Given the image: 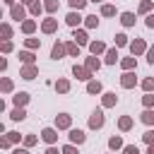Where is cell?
<instances>
[{"label":"cell","mask_w":154,"mask_h":154,"mask_svg":"<svg viewBox=\"0 0 154 154\" xmlns=\"http://www.w3.org/2000/svg\"><path fill=\"white\" fill-rule=\"evenodd\" d=\"M87 125H89V130H101V128L106 125L103 108H96V111H91V113H89V120H87Z\"/></svg>","instance_id":"6da1fadb"},{"label":"cell","mask_w":154,"mask_h":154,"mask_svg":"<svg viewBox=\"0 0 154 154\" xmlns=\"http://www.w3.org/2000/svg\"><path fill=\"white\" fill-rule=\"evenodd\" d=\"M26 12H29V7L24 5V2H19V5H12L10 7V19H14V22H24L26 19Z\"/></svg>","instance_id":"7a4b0ae2"},{"label":"cell","mask_w":154,"mask_h":154,"mask_svg":"<svg viewBox=\"0 0 154 154\" xmlns=\"http://www.w3.org/2000/svg\"><path fill=\"white\" fill-rule=\"evenodd\" d=\"M55 31H58V19H55L53 14H48L46 19H41V34L51 36V34H55Z\"/></svg>","instance_id":"3957f363"},{"label":"cell","mask_w":154,"mask_h":154,"mask_svg":"<svg viewBox=\"0 0 154 154\" xmlns=\"http://www.w3.org/2000/svg\"><path fill=\"white\" fill-rule=\"evenodd\" d=\"M67 142H72V144H84L87 142V132L84 130H79V128H70L67 130Z\"/></svg>","instance_id":"277c9868"},{"label":"cell","mask_w":154,"mask_h":154,"mask_svg":"<svg viewBox=\"0 0 154 154\" xmlns=\"http://www.w3.org/2000/svg\"><path fill=\"white\" fill-rule=\"evenodd\" d=\"M65 24H67L70 29H77L79 24H84V17L79 14V10H70V12L65 14Z\"/></svg>","instance_id":"5b68a950"},{"label":"cell","mask_w":154,"mask_h":154,"mask_svg":"<svg viewBox=\"0 0 154 154\" xmlns=\"http://www.w3.org/2000/svg\"><path fill=\"white\" fill-rule=\"evenodd\" d=\"M128 48H130V55H135V58H137V55H144L149 46H147V41H144V38H135V41H130V46H128Z\"/></svg>","instance_id":"8992f818"},{"label":"cell","mask_w":154,"mask_h":154,"mask_svg":"<svg viewBox=\"0 0 154 154\" xmlns=\"http://www.w3.org/2000/svg\"><path fill=\"white\" fill-rule=\"evenodd\" d=\"M72 77H77L79 82H89V79H94V72H89L84 65H72Z\"/></svg>","instance_id":"52a82bcc"},{"label":"cell","mask_w":154,"mask_h":154,"mask_svg":"<svg viewBox=\"0 0 154 154\" xmlns=\"http://www.w3.org/2000/svg\"><path fill=\"white\" fill-rule=\"evenodd\" d=\"M120 87L123 89H135L137 87V77H135V70H128L120 75Z\"/></svg>","instance_id":"ba28073f"},{"label":"cell","mask_w":154,"mask_h":154,"mask_svg":"<svg viewBox=\"0 0 154 154\" xmlns=\"http://www.w3.org/2000/svg\"><path fill=\"white\" fill-rule=\"evenodd\" d=\"M58 132H60V130H58L55 125H53V128H43V130H41V140H43L46 144H55V142H58Z\"/></svg>","instance_id":"9c48e42d"},{"label":"cell","mask_w":154,"mask_h":154,"mask_svg":"<svg viewBox=\"0 0 154 154\" xmlns=\"http://www.w3.org/2000/svg\"><path fill=\"white\" fill-rule=\"evenodd\" d=\"M55 128L58 130H70L72 128V116L70 113H58L55 116Z\"/></svg>","instance_id":"30bf717a"},{"label":"cell","mask_w":154,"mask_h":154,"mask_svg":"<svg viewBox=\"0 0 154 154\" xmlns=\"http://www.w3.org/2000/svg\"><path fill=\"white\" fill-rule=\"evenodd\" d=\"M72 41H77L79 46H89L91 41H89V34H87V29H72Z\"/></svg>","instance_id":"8fae6325"},{"label":"cell","mask_w":154,"mask_h":154,"mask_svg":"<svg viewBox=\"0 0 154 154\" xmlns=\"http://www.w3.org/2000/svg\"><path fill=\"white\" fill-rule=\"evenodd\" d=\"M19 77H22V79H36V77H38V67H36V63H34V65H22Z\"/></svg>","instance_id":"7c38bea8"},{"label":"cell","mask_w":154,"mask_h":154,"mask_svg":"<svg viewBox=\"0 0 154 154\" xmlns=\"http://www.w3.org/2000/svg\"><path fill=\"white\" fill-rule=\"evenodd\" d=\"M118 103V94L116 91H103L101 94V108H113Z\"/></svg>","instance_id":"4fadbf2b"},{"label":"cell","mask_w":154,"mask_h":154,"mask_svg":"<svg viewBox=\"0 0 154 154\" xmlns=\"http://www.w3.org/2000/svg\"><path fill=\"white\" fill-rule=\"evenodd\" d=\"M63 55H67L65 41H55V43H53V48H51V58H53V60H60Z\"/></svg>","instance_id":"5bb4252c"},{"label":"cell","mask_w":154,"mask_h":154,"mask_svg":"<svg viewBox=\"0 0 154 154\" xmlns=\"http://www.w3.org/2000/svg\"><path fill=\"white\" fill-rule=\"evenodd\" d=\"M84 67H87L89 72H99V70H101V60H99V55H91V53H89V55L84 58Z\"/></svg>","instance_id":"9a60e30c"},{"label":"cell","mask_w":154,"mask_h":154,"mask_svg":"<svg viewBox=\"0 0 154 154\" xmlns=\"http://www.w3.org/2000/svg\"><path fill=\"white\" fill-rule=\"evenodd\" d=\"M19 29H22V34H26V36H34V31L38 29V22H36V19H24V22L19 24Z\"/></svg>","instance_id":"2e32d148"},{"label":"cell","mask_w":154,"mask_h":154,"mask_svg":"<svg viewBox=\"0 0 154 154\" xmlns=\"http://www.w3.org/2000/svg\"><path fill=\"white\" fill-rule=\"evenodd\" d=\"M17 58H19V63H22V65H34V63H36V53H34V51H29V48H26V51H19V53H17Z\"/></svg>","instance_id":"e0dca14e"},{"label":"cell","mask_w":154,"mask_h":154,"mask_svg":"<svg viewBox=\"0 0 154 154\" xmlns=\"http://www.w3.org/2000/svg\"><path fill=\"white\" fill-rule=\"evenodd\" d=\"M87 48H89V53H91V55H103V53L108 51V48H106V43H103V41H99V38H96V41H91Z\"/></svg>","instance_id":"ac0fdd59"},{"label":"cell","mask_w":154,"mask_h":154,"mask_svg":"<svg viewBox=\"0 0 154 154\" xmlns=\"http://www.w3.org/2000/svg\"><path fill=\"white\" fill-rule=\"evenodd\" d=\"M132 125H135L132 116H120V118H118V130H120V132H130Z\"/></svg>","instance_id":"d6986e66"},{"label":"cell","mask_w":154,"mask_h":154,"mask_svg":"<svg viewBox=\"0 0 154 154\" xmlns=\"http://www.w3.org/2000/svg\"><path fill=\"white\" fill-rule=\"evenodd\" d=\"M123 147H125V142H123L120 135H111L108 137V149L111 152H123Z\"/></svg>","instance_id":"ffe728a7"},{"label":"cell","mask_w":154,"mask_h":154,"mask_svg":"<svg viewBox=\"0 0 154 154\" xmlns=\"http://www.w3.org/2000/svg\"><path fill=\"white\" fill-rule=\"evenodd\" d=\"M87 94H91V96L103 94V84H101L99 79H89V82H87Z\"/></svg>","instance_id":"44dd1931"},{"label":"cell","mask_w":154,"mask_h":154,"mask_svg":"<svg viewBox=\"0 0 154 154\" xmlns=\"http://www.w3.org/2000/svg\"><path fill=\"white\" fill-rule=\"evenodd\" d=\"M29 99H31V96H29L26 91H17V94L12 96V103H14L17 108H24V106L29 103Z\"/></svg>","instance_id":"7402d4cb"},{"label":"cell","mask_w":154,"mask_h":154,"mask_svg":"<svg viewBox=\"0 0 154 154\" xmlns=\"http://www.w3.org/2000/svg\"><path fill=\"white\" fill-rule=\"evenodd\" d=\"M120 60V55H118V48H108L106 53H103V63L106 65H116Z\"/></svg>","instance_id":"603a6c76"},{"label":"cell","mask_w":154,"mask_h":154,"mask_svg":"<svg viewBox=\"0 0 154 154\" xmlns=\"http://www.w3.org/2000/svg\"><path fill=\"white\" fill-rule=\"evenodd\" d=\"M26 7H29V14H31V17H41V14L46 12L43 2H38V0H34V2H31V5H26Z\"/></svg>","instance_id":"cb8c5ba5"},{"label":"cell","mask_w":154,"mask_h":154,"mask_svg":"<svg viewBox=\"0 0 154 154\" xmlns=\"http://www.w3.org/2000/svg\"><path fill=\"white\" fill-rule=\"evenodd\" d=\"M65 48H67V55H72V58H79V53H82V46L77 41H65Z\"/></svg>","instance_id":"d4e9b609"},{"label":"cell","mask_w":154,"mask_h":154,"mask_svg":"<svg viewBox=\"0 0 154 154\" xmlns=\"http://www.w3.org/2000/svg\"><path fill=\"white\" fill-rule=\"evenodd\" d=\"M120 67H123V72H128V70H137V58H135V55L123 58V60H120Z\"/></svg>","instance_id":"484cf974"},{"label":"cell","mask_w":154,"mask_h":154,"mask_svg":"<svg viewBox=\"0 0 154 154\" xmlns=\"http://www.w3.org/2000/svg\"><path fill=\"white\" fill-rule=\"evenodd\" d=\"M53 87H55V91H58V94H67L72 84H70V79H65V77H60V79H58V82H55Z\"/></svg>","instance_id":"4316f807"},{"label":"cell","mask_w":154,"mask_h":154,"mask_svg":"<svg viewBox=\"0 0 154 154\" xmlns=\"http://www.w3.org/2000/svg\"><path fill=\"white\" fill-rule=\"evenodd\" d=\"M10 120H14V123H22V120H26V111L14 106V108L10 111Z\"/></svg>","instance_id":"83f0119b"},{"label":"cell","mask_w":154,"mask_h":154,"mask_svg":"<svg viewBox=\"0 0 154 154\" xmlns=\"http://www.w3.org/2000/svg\"><path fill=\"white\" fill-rule=\"evenodd\" d=\"M140 120H142L144 125L152 128V125H154V108H144V111L140 113Z\"/></svg>","instance_id":"f1b7e54d"},{"label":"cell","mask_w":154,"mask_h":154,"mask_svg":"<svg viewBox=\"0 0 154 154\" xmlns=\"http://www.w3.org/2000/svg\"><path fill=\"white\" fill-rule=\"evenodd\" d=\"M0 91H2V94H12V91H14V82H12L10 77H2V79H0Z\"/></svg>","instance_id":"f546056e"},{"label":"cell","mask_w":154,"mask_h":154,"mask_svg":"<svg viewBox=\"0 0 154 154\" xmlns=\"http://www.w3.org/2000/svg\"><path fill=\"white\" fill-rule=\"evenodd\" d=\"M120 24L123 26H135V12H120Z\"/></svg>","instance_id":"4dcf8cb0"},{"label":"cell","mask_w":154,"mask_h":154,"mask_svg":"<svg viewBox=\"0 0 154 154\" xmlns=\"http://www.w3.org/2000/svg\"><path fill=\"white\" fill-rule=\"evenodd\" d=\"M43 7H46L48 14H55L60 10V0H43Z\"/></svg>","instance_id":"1f68e13d"},{"label":"cell","mask_w":154,"mask_h":154,"mask_svg":"<svg viewBox=\"0 0 154 154\" xmlns=\"http://www.w3.org/2000/svg\"><path fill=\"white\" fill-rule=\"evenodd\" d=\"M0 36H2V41H7V38H12V36H14V31H12V26H10L7 22H2V24H0Z\"/></svg>","instance_id":"d6a6232c"},{"label":"cell","mask_w":154,"mask_h":154,"mask_svg":"<svg viewBox=\"0 0 154 154\" xmlns=\"http://www.w3.org/2000/svg\"><path fill=\"white\" fill-rule=\"evenodd\" d=\"M24 46H26L29 51H38V48H41V38H36V36H29V38H24Z\"/></svg>","instance_id":"836d02e7"},{"label":"cell","mask_w":154,"mask_h":154,"mask_svg":"<svg viewBox=\"0 0 154 154\" xmlns=\"http://www.w3.org/2000/svg\"><path fill=\"white\" fill-rule=\"evenodd\" d=\"M152 7H154V2H152V0H142V2H140V7H137V12H140V14H149V12H152Z\"/></svg>","instance_id":"e575fe53"},{"label":"cell","mask_w":154,"mask_h":154,"mask_svg":"<svg viewBox=\"0 0 154 154\" xmlns=\"http://www.w3.org/2000/svg\"><path fill=\"white\" fill-rule=\"evenodd\" d=\"M101 17H116V5L103 2V5H101Z\"/></svg>","instance_id":"d590c367"},{"label":"cell","mask_w":154,"mask_h":154,"mask_svg":"<svg viewBox=\"0 0 154 154\" xmlns=\"http://www.w3.org/2000/svg\"><path fill=\"white\" fill-rule=\"evenodd\" d=\"M84 26H87V29H96V26H99V17H96V14H87V17H84Z\"/></svg>","instance_id":"8d00e7d4"},{"label":"cell","mask_w":154,"mask_h":154,"mask_svg":"<svg viewBox=\"0 0 154 154\" xmlns=\"http://www.w3.org/2000/svg\"><path fill=\"white\" fill-rule=\"evenodd\" d=\"M113 41H116V48H125V46H130L128 36H125L123 31H120V34H116V38H113Z\"/></svg>","instance_id":"74e56055"},{"label":"cell","mask_w":154,"mask_h":154,"mask_svg":"<svg viewBox=\"0 0 154 154\" xmlns=\"http://www.w3.org/2000/svg\"><path fill=\"white\" fill-rule=\"evenodd\" d=\"M142 106H144V108H154V91H144V96H142Z\"/></svg>","instance_id":"f35d334b"},{"label":"cell","mask_w":154,"mask_h":154,"mask_svg":"<svg viewBox=\"0 0 154 154\" xmlns=\"http://www.w3.org/2000/svg\"><path fill=\"white\" fill-rule=\"evenodd\" d=\"M5 135H7V140H10L12 144H19V142L24 140V135H19L17 130H10V132H5Z\"/></svg>","instance_id":"ab89813d"},{"label":"cell","mask_w":154,"mask_h":154,"mask_svg":"<svg viewBox=\"0 0 154 154\" xmlns=\"http://www.w3.org/2000/svg\"><path fill=\"white\" fill-rule=\"evenodd\" d=\"M140 87H142V91H154V77H144L140 82Z\"/></svg>","instance_id":"60d3db41"},{"label":"cell","mask_w":154,"mask_h":154,"mask_svg":"<svg viewBox=\"0 0 154 154\" xmlns=\"http://www.w3.org/2000/svg\"><path fill=\"white\" fill-rule=\"evenodd\" d=\"M87 2H89V0H67L70 10H84V7H87Z\"/></svg>","instance_id":"b9f144b4"},{"label":"cell","mask_w":154,"mask_h":154,"mask_svg":"<svg viewBox=\"0 0 154 154\" xmlns=\"http://www.w3.org/2000/svg\"><path fill=\"white\" fill-rule=\"evenodd\" d=\"M0 51H2L5 55H7V53H12V51H14V43H12V38H7V41H2V43H0Z\"/></svg>","instance_id":"7bdbcfd3"},{"label":"cell","mask_w":154,"mask_h":154,"mask_svg":"<svg viewBox=\"0 0 154 154\" xmlns=\"http://www.w3.org/2000/svg\"><path fill=\"white\" fill-rule=\"evenodd\" d=\"M60 149H63V154H79V149H77V144H72V142H67V144H63Z\"/></svg>","instance_id":"ee69618b"},{"label":"cell","mask_w":154,"mask_h":154,"mask_svg":"<svg viewBox=\"0 0 154 154\" xmlns=\"http://www.w3.org/2000/svg\"><path fill=\"white\" fill-rule=\"evenodd\" d=\"M36 142H38V137H36V135H24V140H22V144H24V147H34Z\"/></svg>","instance_id":"f6af8a7d"},{"label":"cell","mask_w":154,"mask_h":154,"mask_svg":"<svg viewBox=\"0 0 154 154\" xmlns=\"http://www.w3.org/2000/svg\"><path fill=\"white\" fill-rule=\"evenodd\" d=\"M142 142H144V144H154V128H149V130L142 135Z\"/></svg>","instance_id":"bcb514c9"},{"label":"cell","mask_w":154,"mask_h":154,"mask_svg":"<svg viewBox=\"0 0 154 154\" xmlns=\"http://www.w3.org/2000/svg\"><path fill=\"white\" fill-rule=\"evenodd\" d=\"M123 154H140V147L137 144H125L123 147Z\"/></svg>","instance_id":"7dc6e473"},{"label":"cell","mask_w":154,"mask_h":154,"mask_svg":"<svg viewBox=\"0 0 154 154\" xmlns=\"http://www.w3.org/2000/svg\"><path fill=\"white\" fill-rule=\"evenodd\" d=\"M144 26H147V29H154V12H149V14L144 17Z\"/></svg>","instance_id":"c3c4849f"},{"label":"cell","mask_w":154,"mask_h":154,"mask_svg":"<svg viewBox=\"0 0 154 154\" xmlns=\"http://www.w3.org/2000/svg\"><path fill=\"white\" fill-rule=\"evenodd\" d=\"M144 55H147V63H149V65H154V46H149Z\"/></svg>","instance_id":"681fc988"},{"label":"cell","mask_w":154,"mask_h":154,"mask_svg":"<svg viewBox=\"0 0 154 154\" xmlns=\"http://www.w3.org/2000/svg\"><path fill=\"white\" fill-rule=\"evenodd\" d=\"M43 154H63V149H60V147H55V144H48V149H46Z\"/></svg>","instance_id":"f907efd6"},{"label":"cell","mask_w":154,"mask_h":154,"mask_svg":"<svg viewBox=\"0 0 154 154\" xmlns=\"http://www.w3.org/2000/svg\"><path fill=\"white\" fill-rule=\"evenodd\" d=\"M0 147H2V149H12V142L7 140V135H5V137H0Z\"/></svg>","instance_id":"816d5d0a"},{"label":"cell","mask_w":154,"mask_h":154,"mask_svg":"<svg viewBox=\"0 0 154 154\" xmlns=\"http://www.w3.org/2000/svg\"><path fill=\"white\" fill-rule=\"evenodd\" d=\"M12 154H29V147H14Z\"/></svg>","instance_id":"f5cc1de1"},{"label":"cell","mask_w":154,"mask_h":154,"mask_svg":"<svg viewBox=\"0 0 154 154\" xmlns=\"http://www.w3.org/2000/svg\"><path fill=\"white\" fill-rule=\"evenodd\" d=\"M0 70H2V72L7 70V58H2V60H0Z\"/></svg>","instance_id":"db71d44e"},{"label":"cell","mask_w":154,"mask_h":154,"mask_svg":"<svg viewBox=\"0 0 154 154\" xmlns=\"http://www.w3.org/2000/svg\"><path fill=\"white\" fill-rule=\"evenodd\" d=\"M147 154H154V144H147Z\"/></svg>","instance_id":"11a10c76"},{"label":"cell","mask_w":154,"mask_h":154,"mask_svg":"<svg viewBox=\"0 0 154 154\" xmlns=\"http://www.w3.org/2000/svg\"><path fill=\"white\" fill-rule=\"evenodd\" d=\"M2 2H5V5H7V7H12V5H17V2H14V0H2Z\"/></svg>","instance_id":"9f6ffc18"},{"label":"cell","mask_w":154,"mask_h":154,"mask_svg":"<svg viewBox=\"0 0 154 154\" xmlns=\"http://www.w3.org/2000/svg\"><path fill=\"white\" fill-rule=\"evenodd\" d=\"M19 2H24V5H31V2H34V0H19Z\"/></svg>","instance_id":"6f0895ef"},{"label":"cell","mask_w":154,"mask_h":154,"mask_svg":"<svg viewBox=\"0 0 154 154\" xmlns=\"http://www.w3.org/2000/svg\"><path fill=\"white\" fill-rule=\"evenodd\" d=\"M89 2H96V5H103V0H89Z\"/></svg>","instance_id":"680465c9"}]
</instances>
